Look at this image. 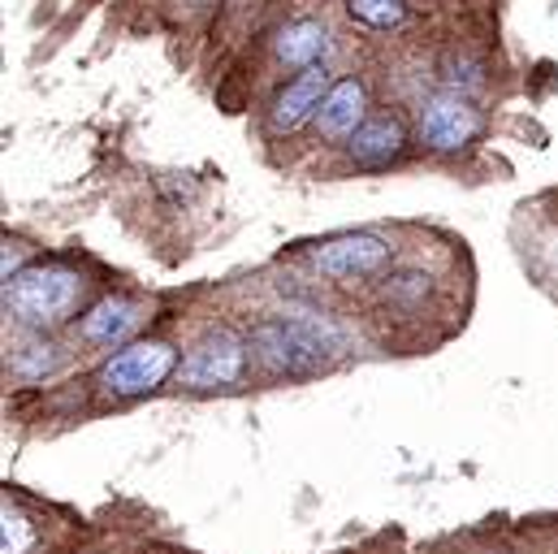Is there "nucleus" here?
<instances>
[{
    "label": "nucleus",
    "instance_id": "obj_7",
    "mask_svg": "<svg viewBox=\"0 0 558 554\" xmlns=\"http://www.w3.org/2000/svg\"><path fill=\"white\" fill-rule=\"evenodd\" d=\"M325 96H329V74H325L320 65H316V70H303L294 83H286V87L278 92L274 113H269V127H274L278 135L294 131V127H303L307 118L320 113Z\"/></svg>",
    "mask_w": 558,
    "mask_h": 554
},
{
    "label": "nucleus",
    "instance_id": "obj_10",
    "mask_svg": "<svg viewBox=\"0 0 558 554\" xmlns=\"http://www.w3.org/2000/svg\"><path fill=\"white\" fill-rule=\"evenodd\" d=\"M347 147H351V160H355V165H364V169H381V165H390V160L403 156L408 131H403L399 118H368V122L351 135Z\"/></svg>",
    "mask_w": 558,
    "mask_h": 554
},
{
    "label": "nucleus",
    "instance_id": "obj_12",
    "mask_svg": "<svg viewBox=\"0 0 558 554\" xmlns=\"http://www.w3.org/2000/svg\"><path fill=\"white\" fill-rule=\"evenodd\" d=\"M428 294H433V277L424 269H399V274H390L381 281L386 308H399V312H420Z\"/></svg>",
    "mask_w": 558,
    "mask_h": 554
},
{
    "label": "nucleus",
    "instance_id": "obj_13",
    "mask_svg": "<svg viewBox=\"0 0 558 554\" xmlns=\"http://www.w3.org/2000/svg\"><path fill=\"white\" fill-rule=\"evenodd\" d=\"M347 13L368 31H399L408 22V0H347Z\"/></svg>",
    "mask_w": 558,
    "mask_h": 554
},
{
    "label": "nucleus",
    "instance_id": "obj_3",
    "mask_svg": "<svg viewBox=\"0 0 558 554\" xmlns=\"http://www.w3.org/2000/svg\"><path fill=\"white\" fill-rule=\"evenodd\" d=\"M247 347L234 329H208L186 360L178 364V386L186 390H226L247 377Z\"/></svg>",
    "mask_w": 558,
    "mask_h": 554
},
{
    "label": "nucleus",
    "instance_id": "obj_8",
    "mask_svg": "<svg viewBox=\"0 0 558 554\" xmlns=\"http://www.w3.org/2000/svg\"><path fill=\"white\" fill-rule=\"evenodd\" d=\"M143 308L135 299H122V294H109L100 299L96 308H87V316L78 321V338L92 342V347H113L122 338H131L140 329Z\"/></svg>",
    "mask_w": 558,
    "mask_h": 554
},
{
    "label": "nucleus",
    "instance_id": "obj_9",
    "mask_svg": "<svg viewBox=\"0 0 558 554\" xmlns=\"http://www.w3.org/2000/svg\"><path fill=\"white\" fill-rule=\"evenodd\" d=\"M364 109H368V96H364V83L360 79H342L329 87L320 113H316V131L325 138H351L364 127Z\"/></svg>",
    "mask_w": 558,
    "mask_h": 554
},
{
    "label": "nucleus",
    "instance_id": "obj_11",
    "mask_svg": "<svg viewBox=\"0 0 558 554\" xmlns=\"http://www.w3.org/2000/svg\"><path fill=\"white\" fill-rule=\"evenodd\" d=\"M278 61L290 70H316V61L329 52V31L316 17H294L278 31Z\"/></svg>",
    "mask_w": 558,
    "mask_h": 554
},
{
    "label": "nucleus",
    "instance_id": "obj_1",
    "mask_svg": "<svg viewBox=\"0 0 558 554\" xmlns=\"http://www.w3.org/2000/svg\"><path fill=\"white\" fill-rule=\"evenodd\" d=\"M247 342H252L256 360L278 377H312V373L329 369V360L338 351L333 329L303 321V316H269L252 329Z\"/></svg>",
    "mask_w": 558,
    "mask_h": 554
},
{
    "label": "nucleus",
    "instance_id": "obj_6",
    "mask_svg": "<svg viewBox=\"0 0 558 554\" xmlns=\"http://www.w3.org/2000/svg\"><path fill=\"white\" fill-rule=\"evenodd\" d=\"M481 135V113L463 96H433L420 109V143L428 152H463Z\"/></svg>",
    "mask_w": 558,
    "mask_h": 554
},
{
    "label": "nucleus",
    "instance_id": "obj_15",
    "mask_svg": "<svg viewBox=\"0 0 558 554\" xmlns=\"http://www.w3.org/2000/svg\"><path fill=\"white\" fill-rule=\"evenodd\" d=\"M35 546V525L4 498V554H31Z\"/></svg>",
    "mask_w": 558,
    "mask_h": 554
},
{
    "label": "nucleus",
    "instance_id": "obj_5",
    "mask_svg": "<svg viewBox=\"0 0 558 554\" xmlns=\"http://www.w3.org/2000/svg\"><path fill=\"white\" fill-rule=\"evenodd\" d=\"M395 248L381 234H338L320 248H312V265L333 281H368L390 265Z\"/></svg>",
    "mask_w": 558,
    "mask_h": 554
},
{
    "label": "nucleus",
    "instance_id": "obj_14",
    "mask_svg": "<svg viewBox=\"0 0 558 554\" xmlns=\"http://www.w3.org/2000/svg\"><path fill=\"white\" fill-rule=\"evenodd\" d=\"M61 364V347L57 342H44V338H31V342H22L17 351H13V373L17 377H48L52 369Z\"/></svg>",
    "mask_w": 558,
    "mask_h": 554
},
{
    "label": "nucleus",
    "instance_id": "obj_16",
    "mask_svg": "<svg viewBox=\"0 0 558 554\" xmlns=\"http://www.w3.org/2000/svg\"><path fill=\"white\" fill-rule=\"evenodd\" d=\"M186 4H195V9H199V4H213V0H186Z\"/></svg>",
    "mask_w": 558,
    "mask_h": 554
},
{
    "label": "nucleus",
    "instance_id": "obj_4",
    "mask_svg": "<svg viewBox=\"0 0 558 554\" xmlns=\"http://www.w3.org/2000/svg\"><path fill=\"white\" fill-rule=\"evenodd\" d=\"M169 373H178V351L160 338H147V342H131L113 360H105L96 386L113 399H140V395H151L156 386H165Z\"/></svg>",
    "mask_w": 558,
    "mask_h": 554
},
{
    "label": "nucleus",
    "instance_id": "obj_2",
    "mask_svg": "<svg viewBox=\"0 0 558 554\" xmlns=\"http://www.w3.org/2000/svg\"><path fill=\"white\" fill-rule=\"evenodd\" d=\"M78 294H83V277L65 265H31L4 281V308L35 329L61 325L78 308Z\"/></svg>",
    "mask_w": 558,
    "mask_h": 554
}]
</instances>
